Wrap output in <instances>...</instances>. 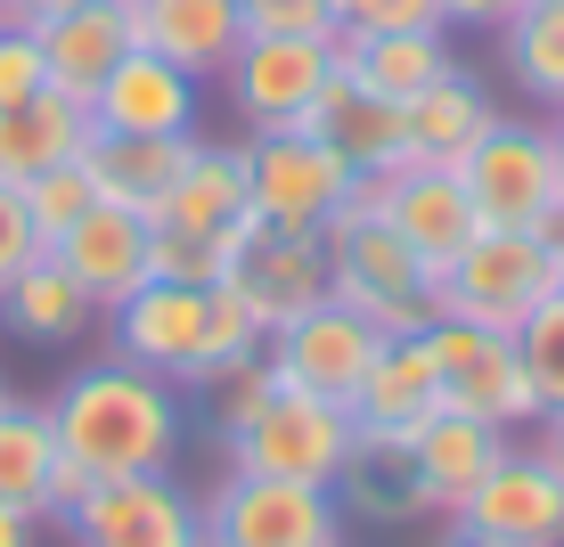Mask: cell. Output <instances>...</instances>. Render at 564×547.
Returning <instances> with one entry per match:
<instances>
[{
    "label": "cell",
    "instance_id": "816d5d0a",
    "mask_svg": "<svg viewBox=\"0 0 564 547\" xmlns=\"http://www.w3.org/2000/svg\"><path fill=\"white\" fill-rule=\"evenodd\" d=\"M0 401H9V393H0Z\"/></svg>",
    "mask_w": 564,
    "mask_h": 547
},
{
    "label": "cell",
    "instance_id": "9c48e42d",
    "mask_svg": "<svg viewBox=\"0 0 564 547\" xmlns=\"http://www.w3.org/2000/svg\"><path fill=\"white\" fill-rule=\"evenodd\" d=\"M221 83H229V107L246 114V131H303L311 99L336 83V42H311V33H246Z\"/></svg>",
    "mask_w": 564,
    "mask_h": 547
},
{
    "label": "cell",
    "instance_id": "3957f363",
    "mask_svg": "<svg viewBox=\"0 0 564 547\" xmlns=\"http://www.w3.org/2000/svg\"><path fill=\"white\" fill-rule=\"evenodd\" d=\"M229 466L246 474H279V482H311V491H336L344 474L360 466V425L344 401H319V393H270L238 434H221Z\"/></svg>",
    "mask_w": 564,
    "mask_h": 547
},
{
    "label": "cell",
    "instance_id": "1f68e13d",
    "mask_svg": "<svg viewBox=\"0 0 564 547\" xmlns=\"http://www.w3.org/2000/svg\"><path fill=\"white\" fill-rule=\"evenodd\" d=\"M238 245H246L238 229H155L148 270L172 278V286H221L229 262H238Z\"/></svg>",
    "mask_w": 564,
    "mask_h": 547
},
{
    "label": "cell",
    "instance_id": "484cf974",
    "mask_svg": "<svg viewBox=\"0 0 564 547\" xmlns=\"http://www.w3.org/2000/svg\"><path fill=\"white\" fill-rule=\"evenodd\" d=\"M90 147V107L66 99V90H42L25 107H0V180L25 188L33 172L66 164V155Z\"/></svg>",
    "mask_w": 564,
    "mask_h": 547
},
{
    "label": "cell",
    "instance_id": "ffe728a7",
    "mask_svg": "<svg viewBox=\"0 0 564 547\" xmlns=\"http://www.w3.org/2000/svg\"><path fill=\"white\" fill-rule=\"evenodd\" d=\"M384 221H393L401 238L425 253V270H451L458 253L475 245L482 212H475V197H466V180H458L451 164H410V172H393Z\"/></svg>",
    "mask_w": 564,
    "mask_h": 547
},
{
    "label": "cell",
    "instance_id": "d6986e66",
    "mask_svg": "<svg viewBox=\"0 0 564 547\" xmlns=\"http://www.w3.org/2000/svg\"><path fill=\"white\" fill-rule=\"evenodd\" d=\"M197 131H181V140H131V131H90V147H83V172H90V188H99L107 205H123V212H140V221H155L164 212V197L181 188V172L197 164Z\"/></svg>",
    "mask_w": 564,
    "mask_h": 547
},
{
    "label": "cell",
    "instance_id": "ba28073f",
    "mask_svg": "<svg viewBox=\"0 0 564 547\" xmlns=\"http://www.w3.org/2000/svg\"><path fill=\"white\" fill-rule=\"evenodd\" d=\"M205 539L213 547H344V506L336 491L229 466V482H213L205 499Z\"/></svg>",
    "mask_w": 564,
    "mask_h": 547
},
{
    "label": "cell",
    "instance_id": "e575fe53",
    "mask_svg": "<svg viewBox=\"0 0 564 547\" xmlns=\"http://www.w3.org/2000/svg\"><path fill=\"white\" fill-rule=\"evenodd\" d=\"M50 90V57L33 25H0V107H25Z\"/></svg>",
    "mask_w": 564,
    "mask_h": 547
},
{
    "label": "cell",
    "instance_id": "83f0119b",
    "mask_svg": "<svg viewBox=\"0 0 564 547\" xmlns=\"http://www.w3.org/2000/svg\"><path fill=\"white\" fill-rule=\"evenodd\" d=\"M90 319H99V303L66 278V262H57V253H33V262L0 286V327H9V336H25V343H74Z\"/></svg>",
    "mask_w": 564,
    "mask_h": 547
},
{
    "label": "cell",
    "instance_id": "7a4b0ae2",
    "mask_svg": "<svg viewBox=\"0 0 564 547\" xmlns=\"http://www.w3.org/2000/svg\"><path fill=\"white\" fill-rule=\"evenodd\" d=\"M549 295H564V262L532 229H475V245L451 270H434V310L482 336H523V319Z\"/></svg>",
    "mask_w": 564,
    "mask_h": 547
},
{
    "label": "cell",
    "instance_id": "8992f818",
    "mask_svg": "<svg viewBox=\"0 0 564 547\" xmlns=\"http://www.w3.org/2000/svg\"><path fill=\"white\" fill-rule=\"evenodd\" d=\"M352 155L319 131H254L246 140V188H254V212L270 229H295V238H327V212L352 188Z\"/></svg>",
    "mask_w": 564,
    "mask_h": 547
},
{
    "label": "cell",
    "instance_id": "5bb4252c",
    "mask_svg": "<svg viewBox=\"0 0 564 547\" xmlns=\"http://www.w3.org/2000/svg\"><path fill=\"white\" fill-rule=\"evenodd\" d=\"M205 310H213V286H172V278H148L140 295H123V303L107 310V319H115V360L155 368V376H172V384H197Z\"/></svg>",
    "mask_w": 564,
    "mask_h": 547
},
{
    "label": "cell",
    "instance_id": "f35d334b",
    "mask_svg": "<svg viewBox=\"0 0 564 547\" xmlns=\"http://www.w3.org/2000/svg\"><path fill=\"white\" fill-rule=\"evenodd\" d=\"M360 25H384V33H425V25H442V0H368V17ZM352 25V33H360ZM451 33V25H442Z\"/></svg>",
    "mask_w": 564,
    "mask_h": 547
},
{
    "label": "cell",
    "instance_id": "44dd1931",
    "mask_svg": "<svg viewBox=\"0 0 564 547\" xmlns=\"http://www.w3.org/2000/svg\"><path fill=\"white\" fill-rule=\"evenodd\" d=\"M442 408V376L434 360L417 351V336H393L368 368V384L352 393V425H360V449H401L425 417Z\"/></svg>",
    "mask_w": 564,
    "mask_h": 547
},
{
    "label": "cell",
    "instance_id": "bcb514c9",
    "mask_svg": "<svg viewBox=\"0 0 564 547\" xmlns=\"http://www.w3.org/2000/svg\"><path fill=\"white\" fill-rule=\"evenodd\" d=\"M327 17H336V33H352L360 17H368V0H327Z\"/></svg>",
    "mask_w": 564,
    "mask_h": 547
},
{
    "label": "cell",
    "instance_id": "4316f807",
    "mask_svg": "<svg viewBox=\"0 0 564 547\" xmlns=\"http://www.w3.org/2000/svg\"><path fill=\"white\" fill-rule=\"evenodd\" d=\"M155 229H238V238H254L262 212H254V188H246V147H197V164L164 197Z\"/></svg>",
    "mask_w": 564,
    "mask_h": 547
},
{
    "label": "cell",
    "instance_id": "60d3db41",
    "mask_svg": "<svg viewBox=\"0 0 564 547\" xmlns=\"http://www.w3.org/2000/svg\"><path fill=\"white\" fill-rule=\"evenodd\" d=\"M523 0H442V25H508Z\"/></svg>",
    "mask_w": 564,
    "mask_h": 547
},
{
    "label": "cell",
    "instance_id": "8d00e7d4",
    "mask_svg": "<svg viewBox=\"0 0 564 547\" xmlns=\"http://www.w3.org/2000/svg\"><path fill=\"white\" fill-rule=\"evenodd\" d=\"M33 253H50V245H42V229H33V212H25V197H17V188L0 180V286H9L17 270L33 262Z\"/></svg>",
    "mask_w": 564,
    "mask_h": 547
},
{
    "label": "cell",
    "instance_id": "f6af8a7d",
    "mask_svg": "<svg viewBox=\"0 0 564 547\" xmlns=\"http://www.w3.org/2000/svg\"><path fill=\"white\" fill-rule=\"evenodd\" d=\"M66 9H83V0H17V17H25V25H42V17H66Z\"/></svg>",
    "mask_w": 564,
    "mask_h": 547
},
{
    "label": "cell",
    "instance_id": "d4e9b609",
    "mask_svg": "<svg viewBox=\"0 0 564 547\" xmlns=\"http://www.w3.org/2000/svg\"><path fill=\"white\" fill-rule=\"evenodd\" d=\"M491 114H499V99L466 66H451L434 90H417V99L401 107V123H410V164H451L458 172V155L491 131Z\"/></svg>",
    "mask_w": 564,
    "mask_h": 547
},
{
    "label": "cell",
    "instance_id": "52a82bcc",
    "mask_svg": "<svg viewBox=\"0 0 564 547\" xmlns=\"http://www.w3.org/2000/svg\"><path fill=\"white\" fill-rule=\"evenodd\" d=\"M458 180H466V197H475L482 229H532L540 212L564 197L556 131L532 123V114H491V131L458 155Z\"/></svg>",
    "mask_w": 564,
    "mask_h": 547
},
{
    "label": "cell",
    "instance_id": "9a60e30c",
    "mask_svg": "<svg viewBox=\"0 0 564 547\" xmlns=\"http://www.w3.org/2000/svg\"><path fill=\"white\" fill-rule=\"evenodd\" d=\"M90 131H131V140H181V131H197V74H181L155 50H123L115 74L90 90Z\"/></svg>",
    "mask_w": 564,
    "mask_h": 547
},
{
    "label": "cell",
    "instance_id": "7dc6e473",
    "mask_svg": "<svg viewBox=\"0 0 564 547\" xmlns=\"http://www.w3.org/2000/svg\"><path fill=\"white\" fill-rule=\"evenodd\" d=\"M451 547H508V539H482V532H458L451 523Z\"/></svg>",
    "mask_w": 564,
    "mask_h": 547
},
{
    "label": "cell",
    "instance_id": "ab89813d",
    "mask_svg": "<svg viewBox=\"0 0 564 547\" xmlns=\"http://www.w3.org/2000/svg\"><path fill=\"white\" fill-rule=\"evenodd\" d=\"M90 491H99V474H90L83 458H66V449H57V466H50V515L66 523V515H74V506H83Z\"/></svg>",
    "mask_w": 564,
    "mask_h": 547
},
{
    "label": "cell",
    "instance_id": "f907efd6",
    "mask_svg": "<svg viewBox=\"0 0 564 547\" xmlns=\"http://www.w3.org/2000/svg\"><path fill=\"white\" fill-rule=\"evenodd\" d=\"M238 9H246V0H238Z\"/></svg>",
    "mask_w": 564,
    "mask_h": 547
},
{
    "label": "cell",
    "instance_id": "d6a6232c",
    "mask_svg": "<svg viewBox=\"0 0 564 547\" xmlns=\"http://www.w3.org/2000/svg\"><path fill=\"white\" fill-rule=\"evenodd\" d=\"M25 212H33V229H42V245H57L74 221H83L90 205H99V188H90V172H83V155H66V164H50V172H33L25 188Z\"/></svg>",
    "mask_w": 564,
    "mask_h": 547
},
{
    "label": "cell",
    "instance_id": "cb8c5ba5",
    "mask_svg": "<svg viewBox=\"0 0 564 547\" xmlns=\"http://www.w3.org/2000/svg\"><path fill=\"white\" fill-rule=\"evenodd\" d=\"M303 131L336 140L360 172H410V123H401V107L377 99V90H360V83H344V66H336V83L311 99Z\"/></svg>",
    "mask_w": 564,
    "mask_h": 547
},
{
    "label": "cell",
    "instance_id": "c3c4849f",
    "mask_svg": "<svg viewBox=\"0 0 564 547\" xmlns=\"http://www.w3.org/2000/svg\"><path fill=\"white\" fill-rule=\"evenodd\" d=\"M549 131H556V180H564V114H556V123H549Z\"/></svg>",
    "mask_w": 564,
    "mask_h": 547
},
{
    "label": "cell",
    "instance_id": "7402d4cb",
    "mask_svg": "<svg viewBox=\"0 0 564 547\" xmlns=\"http://www.w3.org/2000/svg\"><path fill=\"white\" fill-rule=\"evenodd\" d=\"M33 33H42V57H50V90H66V99H83V107L115 74V57L140 50L123 0H83V9H66V17H42Z\"/></svg>",
    "mask_w": 564,
    "mask_h": 547
},
{
    "label": "cell",
    "instance_id": "b9f144b4",
    "mask_svg": "<svg viewBox=\"0 0 564 547\" xmlns=\"http://www.w3.org/2000/svg\"><path fill=\"white\" fill-rule=\"evenodd\" d=\"M33 523H42V515H25V506L0 499V547H33Z\"/></svg>",
    "mask_w": 564,
    "mask_h": 547
},
{
    "label": "cell",
    "instance_id": "836d02e7",
    "mask_svg": "<svg viewBox=\"0 0 564 547\" xmlns=\"http://www.w3.org/2000/svg\"><path fill=\"white\" fill-rule=\"evenodd\" d=\"M516 351H523V368H532L540 401H549V408H564V295H549V303L532 310V319H523Z\"/></svg>",
    "mask_w": 564,
    "mask_h": 547
},
{
    "label": "cell",
    "instance_id": "4fadbf2b",
    "mask_svg": "<svg viewBox=\"0 0 564 547\" xmlns=\"http://www.w3.org/2000/svg\"><path fill=\"white\" fill-rule=\"evenodd\" d=\"M499 449H508V434H499V425L466 417V408H434V417L401 441V474H410L417 515H442V523H451L458 506L475 499V482L499 466Z\"/></svg>",
    "mask_w": 564,
    "mask_h": 547
},
{
    "label": "cell",
    "instance_id": "8fae6325",
    "mask_svg": "<svg viewBox=\"0 0 564 547\" xmlns=\"http://www.w3.org/2000/svg\"><path fill=\"white\" fill-rule=\"evenodd\" d=\"M74 547H205V506L164 474H107L66 515Z\"/></svg>",
    "mask_w": 564,
    "mask_h": 547
},
{
    "label": "cell",
    "instance_id": "f546056e",
    "mask_svg": "<svg viewBox=\"0 0 564 547\" xmlns=\"http://www.w3.org/2000/svg\"><path fill=\"white\" fill-rule=\"evenodd\" d=\"M50 466H57L50 408L0 401V499L25 506V515H50Z\"/></svg>",
    "mask_w": 564,
    "mask_h": 547
},
{
    "label": "cell",
    "instance_id": "603a6c76",
    "mask_svg": "<svg viewBox=\"0 0 564 547\" xmlns=\"http://www.w3.org/2000/svg\"><path fill=\"white\" fill-rule=\"evenodd\" d=\"M336 66H344V83H360V90H377V99L410 107L417 90H434L442 74L458 66V57H451V42H442V25H425V33L360 25V33H336Z\"/></svg>",
    "mask_w": 564,
    "mask_h": 547
},
{
    "label": "cell",
    "instance_id": "74e56055",
    "mask_svg": "<svg viewBox=\"0 0 564 547\" xmlns=\"http://www.w3.org/2000/svg\"><path fill=\"white\" fill-rule=\"evenodd\" d=\"M279 393V368L270 360H254V368H238V376H221V408H213V417H221V434H238L246 417H254V408Z\"/></svg>",
    "mask_w": 564,
    "mask_h": 547
},
{
    "label": "cell",
    "instance_id": "681fc988",
    "mask_svg": "<svg viewBox=\"0 0 564 547\" xmlns=\"http://www.w3.org/2000/svg\"><path fill=\"white\" fill-rule=\"evenodd\" d=\"M0 25H25V17H17V0H0Z\"/></svg>",
    "mask_w": 564,
    "mask_h": 547
},
{
    "label": "cell",
    "instance_id": "e0dca14e",
    "mask_svg": "<svg viewBox=\"0 0 564 547\" xmlns=\"http://www.w3.org/2000/svg\"><path fill=\"white\" fill-rule=\"evenodd\" d=\"M57 262H66V278L83 286L99 310H115L123 295H140V286L155 278L148 270V253H155V221H140V212H123V205H90L83 221L66 229V238L50 245Z\"/></svg>",
    "mask_w": 564,
    "mask_h": 547
},
{
    "label": "cell",
    "instance_id": "277c9868",
    "mask_svg": "<svg viewBox=\"0 0 564 547\" xmlns=\"http://www.w3.org/2000/svg\"><path fill=\"white\" fill-rule=\"evenodd\" d=\"M327 295L360 310L377 336H417L434 319V270L393 221L327 229Z\"/></svg>",
    "mask_w": 564,
    "mask_h": 547
},
{
    "label": "cell",
    "instance_id": "7c38bea8",
    "mask_svg": "<svg viewBox=\"0 0 564 547\" xmlns=\"http://www.w3.org/2000/svg\"><path fill=\"white\" fill-rule=\"evenodd\" d=\"M451 523L458 532H482V539H508V547H564V474L540 449L508 441L499 466L475 482V499Z\"/></svg>",
    "mask_w": 564,
    "mask_h": 547
},
{
    "label": "cell",
    "instance_id": "ac0fdd59",
    "mask_svg": "<svg viewBox=\"0 0 564 547\" xmlns=\"http://www.w3.org/2000/svg\"><path fill=\"white\" fill-rule=\"evenodd\" d=\"M131 9V33H140V50L172 57L181 74H229V57L246 42V9L238 0H123Z\"/></svg>",
    "mask_w": 564,
    "mask_h": 547
},
{
    "label": "cell",
    "instance_id": "4dcf8cb0",
    "mask_svg": "<svg viewBox=\"0 0 564 547\" xmlns=\"http://www.w3.org/2000/svg\"><path fill=\"white\" fill-rule=\"evenodd\" d=\"M270 343V327L246 310L238 286H213V310H205V351H197V384H221L238 376V368H254Z\"/></svg>",
    "mask_w": 564,
    "mask_h": 547
},
{
    "label": "cell",
    "instance_id": "30bf717a",
    "mask_svg": "<svg viewBox=\"0 0 564 547\" xmlns=\"http://www.w3.org/2000/svg\"><path fill=\"white\" fill-rule=\"evenodd\" d=\"M384 343H393V336H377L360 310H344L336 295H327V303H311L303 319H286L279 336L262 343V360L279 368L286 393H319V401L352 408V393L368 384V368H377Z\"/></svg>",
    "mask_w": 564,
    "mask_h": 547
},
{
    "label": "cell",
    "instance_id": "ee69618b",
    "mask_svg": "<svg viewBox=\"0 0 564 547\" xmlns=\"http://www.w3.org/2000/svg\"><path fill=\"white\" fill-rule=\"evenodd\" d=\"M532 238H540V245H549L556 262H564V197H556V205H549V212H540V221H532Z\"/></svg>",
    "mask_w": 564,
    "mask_h": 547
},
{
    "label": "cell",
    "instance_id": "6da1fadb",
    "mask_svg": "<svg viewBox=\"0 0 564 547\" xmlns=\"http://www.w3.org/2000/svg\"><path fill=\"white\" fill-rule=\"evenodd\" d=\"M50 434L66 458H83L90 474H172L181 458V393L172 376L131 360H90L57 384L50 401Z\"/></svg>",
    "mask_w": 564,
    "mask_h": 547
},
{
    "label": "cell",
    "instance_id": "d590c367",
    "mask_svg": "<svg viewBox=\"0 0 564 547\" xmlns=\"http://www.w3.org/2000/svg\"><path fill=\"white\" fill-rule=\"evenodd\" d=\"M246 33H311V42H336V17H327V0H246Z\"/></svg>",
    "mask_w": 564,
    "mask_h": 547
},
{
    "label": "cell",
    "instance_id": "5b68a950",
    "mask_svg": "<svg viewBox=\"0 0 564 547\" xmlns=\"http://www.w3.org/2000/svg\"><path fill=\"white\" fill-rule=\"evenodd\" d=\"M417 351L434 360V376H442V408H466V417L499 425V434L549 417V401H540V384H532V368H523L516 336H482V327L442 319V310H434V319L417 327Z\"/></svg>",
    "mask_w": 564,
    "mask_h": 547
},
{
    "label": "cell",
    "instance_id": "7bdbcfd3",
    "mask_svg": "<svg viewBox=\"0 0 564 547\" xmlns=\"http://www.w3.org/2000/svg\"><path fill=\"white\" fill-rule=\"evenodd\" d=\"M532 449H540V458H549L556 474H564V408H549V417H540V441H532Z\"/></svg>",
    "mask_w": 564,
    "mask_h": 547
},
{
    "label": "cell",
    "instance_id": "f1b7e54d",
    "mask_svg": "<svg viewBox=\"0 0 564 547\" xmlns=\"http://www.w3.org/2000/svg\"><path fill=\"white\" fill-rule=\"evenodd\" d=\"M508 74L523 99H540L549 114H564V0H523L508 17Z\"/></svg>",
    "mask_w": 564,
    "mask_h": 547
},
{
    "label": "cell",
    "instance_id": "2e32d148",
    "mask_svg": "<svg viewBox=\"0 0 564 547\" xmlns=\"http://www.w3.org/2000/svg\"><path fill=\"white\" fill-rule=\"evenodd\" d=\"M238 286L246 310L279 336L286 319H303L311 303H327V238H295V229H254V238L238 245V262H229V278Z\"/></svg>",
    "mask_w": 564,
    "mask_h": 547
}]
</instances>
